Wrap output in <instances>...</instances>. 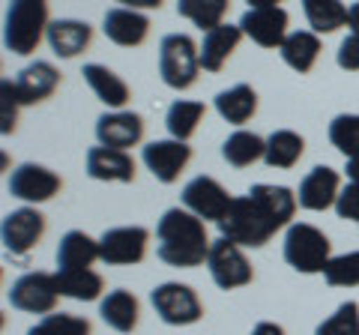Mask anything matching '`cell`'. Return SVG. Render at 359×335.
<instances>
[{"label": "cell", "instance_id": "6da1fadb", "mask_svg": "<svg viewBox=\"0 0 359 335\" xmlns=\"http://www.w3.org/2000/svg\"><path fill=\"white\" fill-rule=\"evenodd\" d=\"M156 240H159V258L177 270H195L210 258V233L207 221L189 213L186 207L165 210L159 225H156Z\"/></svg>", "mask_w": 359, "mask_h": 335}, {"label": "cell", "instance_id": "7a4b0ae2", "mask_svg": "<svg viewBox=\"0 0 359 335\" xmlns=\"http://www.w3.org/2000/svg\"><path fill=\"white\" fill-rule=\"evenodd\" d=\"M48 0H9L4 15V48L27 57L48 33Z\"/></svg>", "mask_w": 359, "mask_h": 335}, {"label": "cell", "instance_id": "3957f363", "mask_svg": "<svg viewBox=\"0 0 359 335\" xmlns=\"http://www.w3.org/2000/svg\"><path fill=\"white\" fill-rule=\"evenodd\" d=\"M282 254L290 270L302 275H314L327 270V264L332 261V242L320 228L309 225V221H294L285 231Z\"/></svg>", "mask_w": 359, "mask_h": 335}, {"label": "cell", "instance_id": "277c9868", "mask_svg": "<svg viewBox=\"0 0 359 335\" xmlns=\"http://www.w3.org/2000/svg\"><path fill=\"white\" fill-rule=\"evenodd\" d=\"M276 231L278 228L266 219L264 210L255 204L252 195L233 198L231 210L219 221V233H222L224 240L237 242L240 249H261V245H266L269 240H273Z\"/></svg>", "mask_w": 359, "mask_h": 335}, {"label": "cell", "instance_id": "5b68a950", "mask_svg": "<svg viewBox=\"0 0 359 335\" xmlns=\"http://www.w3.org/2000/svg\"><path fill=\"white\" fill-rule=\"evenodd\" d=\"M201 72V46L189 33H168L159 42V75L171 90H189Z\"/></svg>", "mask_w": 359, "mask_h": 335}, {"label": "cell", "instance_id": "8992f818", "mask_svg": "<svg viewBox=\"0 0 359 335\" xmlns=\"http://www.w3.org/2000/svg\"><path fill=\"white\" fill-rule=\"evenodd\" d=\"M150 303L156 308V315L162 317L168 327H192L204 317V303L198 299V294L189 285L180 282H162L150 290Z\"/></svg>", "mask_w": 359, "mask_h": 335}, {"label": "cell", "instance_id": "52a82bcc", "mask_svg": "<svg viewBox=\"0 0 359 335\" xmlns=\"http://www.w3.org/2000/svg\"><path fill=\"white\" fill-rule=\"evenodd\" d=\"M6 299L15 311H25V315H51L57 308L60 290H57V278L54 273H25L18 275L13 287L6 290Z\"/></svg>", "mask_w": 359, "mask_h": 335}, {"label": "cell", "instance_id": "ba28073f", "mask_svg": "<svg viewBox=\"0 0 359 335\" xmlns=\"http://www.w3.org/2000/svg\"><path fill=\"white\" fill-rule=\"evenodd\" d=\"M207 270H210V278L216 282V287H222V290L245 287V285H252V278H255V270H252L249 258H245V252L237 242H231L224 237L212 240Z\"/></svg>", "mask_w": 359, "mask_h": 335}, {"label": "cell", "instance_id": "9c48e42d", "mask_svg": "<svg viewBox=\"0 0 359 335\" xmlns=\"http://www.w3.org/2000/svg\"><path fill=\"white\" fill-rule=\"evenodd\" d=\"M150 242V231L141 225H123V228H108L99 237V261L108 266H135L144 261Z\"/></svg>", "mask_w": 359, "mask_h": 335}, {"label": "cell", "instance_id": "30bf717a", "mask_svg": "<svg viewBox=\"0 0 359 335\" xmlns=\"http://www.w3.org/2000/svg\"><path fill=\"white\" fill-rule=\"evenodd\" d=\"M42 233H45V216L36 207H18L13 213H6L4 225H0V240H4V249L13 258H27L39 245Z\"/></svg>", "mask_w": 359, "mask_h": 335}, {"label": "cell", "instance_id": "8fae6325", "mask_svg": "<svg viewBox=\"0 0 359 335\" xmlns=\"http://www.w3.org/2000/svg\"><path fill=\"white\" fill-rule=\"evenodd\" d=\"M231 204H233V198L228 195V189L207 174H201L183 186V207L204 221H216L219 225L224 213L231 210Z\"/></svg>", "mask_w": 359, "mask_h": 335}, {"label": "cell", "instance_id": "7c38bea8", "mask_svg": "<svg viewBox=\"0 0 359 335\" xmlns=\"http://www.w3.org/2000/svg\"><path fill=\"white\" fill-rule=\"evenodd\" d=\"M60 177L51 171V168L45 165H36V162H25L18 165L13 174H9V195L25 200V204H45V200H51L54 195L60 192Z\"/></svg>", "mask_w": 359, "mask_h": 335}, {"label": "cell", "instance_id": "4fadbf2b", "mask_svg": "<svg viewBox=\"0 0 359 335\" xmlns=\"http://www.w3.org/2000/svg\"><path fill=\"white\" fill-rule=\"evenodd\" d=\"M189 159H192V147H189V141H177V138L150 141L147 147L141 150V162L147 165V171L165 186H171V183L180 180V174L186 171Z\"/></svg>", "mask_w": 359, "mask_h": 335}, {"label": "cell", "instance_id": "5bb4252c", "mask_svg": "<svg viewBox=\"0 0 359 335\" xmlns=\"http://www.w3.org/2000/svg\"><path fill=\"white\" fill-rule=\"evenodd\" d=\"M287 21L290 18L282 6L245 9L240 18V30L261 48H282V42L287 39Z\"/></svg>", "mask_w": 359, "mask_h": 335}, {"label": "cell", "instance_id": "9a60e30c", "mask_svg": "<svg viewBox=\"0 0 359 335\" xmlns=\"http://www.w3.org/2000/svg\"><path fill=\"white\" fill-rule=\"evenodd\" d=\"M339 195H341V177H339V171H332L330 165L311 168L297 189L299 207L309 210V213H323V210L335 207Z\"/></svg>", "mask_w": 359, "mask_h": 335}, {"label": "cell", "instance_id": "2e32d148", "mask_svg": "<svg viewBox=\"0 0 359 335\" xmlns=\"http://www.w3.org/2000/svg\"><path fill=\"white\" fill-rule=\"evenodd\" d=\"M96 138L102 147L129 150L138 147L144 138V117L135 111H105L96 120Z\"/></svg>", "mask_w": 359, "mask_h": 335}, {"label": "cell", "instance_id": "e0dca14e", "mask_svg": "<svg viewBox=\"0 0 359 335\" xmlns=\"http://www.w3.org/2000/svg\"><path fill=\"white\" fill-rule=\"evenodd\" d=\"M102 30L105 36L120 48H135L147 39L150 33V18L138 13V9H126V6H114L108 9L102 18Z\"/></svg>", "mask_w": 359, "mask_h": 335}, {"label": "cell", "instance_id": "ac0fdd59", "mask_svg": "<svg viewBox=\"0 0 359 335\" xmlns=\"http://www.w3.org/2000/svg\"><path fill=\"white\" fill-rule=\"evenodd\" d=\"M87 174L99 183H132L135 180V159L129 150L114 147H90L87 150Z\"/></svg>", "mask_w": 359, "mask_h": 335}, {"label": "cell", "instance_id": "d6986e66", "mask_svg": "<svg viewBox=\"0 0 359 335\" xmlns=\"http://www.w3.org/2000/svg\"><path fill=\"white\" fill-rule=\"evenodd\" d=\"M57 87H60V72H57V66L48 60H36V63L25 66L15 78V90L21 96V105L45 102L48 96H54Z\"/></svg>", "mask_w": 359, "mask_h": 335}, {"label": "cell", "instance_id": "ffe728a7", "mask_svg": "<svg viewBox=\"0 0 359 335\" xmlns=\"http://www.w3.org/2000/svg\"><path fill=\"white\" fill-rule=\"evenodd\" d=\"M45 39H48V46L57 57L72 60L93 42V27H90L87 21H78V18H57L48 25Z\"/></svg>", "mask_w": 359, "mask_h": 335}, {"label": "cell", "instance_id": "44dd1931", "mask_svg": "<svg viewBox=\"0 0 359 335\" xmlns=\"http://www.w3.org/2000/svg\"><path fill=\"white\" fill-rule=\"evenodd\" d=\"M249 195L255 198V204L264 210L266 219L273 221V225L282 231V228H290L294 225V213H297V207H299V200H297V192H290L287 186H269V183H255L249 189Z\"/></svg>", "mask_w": 359, "mask_h": 335}, {"label": "cell", "instance_id": "7402d4cb", "mask_svg": "<svg viewBox=\"0 0 359 335\" xmlns=\"http://www.w3.org/2000/svg\"><path fill=\"white\" fill-rule=\"evenodd\" d=\"M81 75H84L87 87L93 90V96L102 105H108L111 111H123V108L129 105V99H132L129 84L123 81L117 72H111L108 66H102V63H87Z\"/></svg>", "mask_w": 359, "mask_h": 335}, {"label": "cell", "instance_id": "603a6c76", "mask_svg": "<svg viewBox=\"0 0 359 335\" xmlns=\"http://www.w3.org/2000/svg\"><path fill=\"white\" fill-rule=\"evenodd\" d=\"M99 315H102V320L114 332L126 335V332H135V327H138L141 303H138V296H135L132 290L117 287V290H108V294L99 299Z\"/></svg>", "mask_w": 359, "mask_h": 335}, {"label": "cell", "instance_id": "cb8c5ba5", "mask_svg": "<svg viewBox=\"0 0 359 335\" xmlns=\"http://www.w3.org/2000/svg\"><path fill=\"white\" fill-rule=\"evenodd\" d=\"M243 39L240 25H219L204 33V42H201V69L204 72H219L224 63L231 60V54L237 51Z\"/></svg>", "mask_w": 359, "mask_h": 335}, {"label": "cell", "instance_id": "d4e9b609", "mask_svg": "<svg viewBox=\"0 0 359 335\" xmlns=\"http://www.w3.org/2000/svg\"><path fill=\"white\" fill-rule=\"evenodd\" d=\"M99 261V240H93L84 231H69L63 233V240L57 245V270H93V264Z\"/></svg>", "mask_w": 359, "mask_h": 335}, {"label": "cell", "instance_id": "484cf974", "mask_svg": "<svg viewBox=\"0 0 359 335\" xmlns=\"http://www.w3.org/2000/svg\"><path fill=\"white\" fill-rule=\"evenodd\" d=\"M212 105H216L219 117L228 120L231 126H245L257 114V93L252 84H233L212 99Z\"/></svg>", "mask_w": 359, "mask_h": 335}, {"label": "cell", "instance_id": "4316f807", "mask_svg": "<svg viewBox=\"0 0 359 335\" xmlns=\"http://www.w3.org/2000/svg\"><path fill=\"white\" fill-rule=\"evenodd\" d=\"M278 54H282V60L294 72L306 75L314 69V63L320 57V36L314 30H294V33H287V39L282 42Z\"/></svg>", "mask_w": 359, "mask_h": 335}, {"label": "cell", "instance_id": "83f0119b", "mask_svg": "<svg viewBox=\"0 0 359 335\" xmlns=\"http://www.w3.org/2000/svg\"><path fill=\"white\" fill-rule=\"evenodd\" d=\"M302 153H306V141H302L299 132L294 129H276L273 135L266 138V150H264V162L269 168H278V171H287L294 168Z\"/></svg>", "mask_w": 359, "mask_h": 335}, {"label": "cell", "instance_id": "f1b7e54d", "mask_svg": "<svg viewBox=\"0 0 359 335\" xmlns=\"http://www.w3.org/2000/svg\"><path fill=\"white\" fill-rule=\"evenodd\" d=\"M264 150H266V138L255 135V132H249V129H237L224 138L222 159L231 168H249L257 159H264Z\"/></svg>", "mask_w": 359, "mask_h": 335}, {"label": "cell", "instance_id": "f546056e", "mask_svg": "<svg viewBox=\"0 0 359 335\" xmlns=\"http://www.w3.org/2000/svg\"><path fill=\"white\" fill-rule=\"evenodd\" d=\"M57 278V290L60 296L78 299V303H93V299H102L105 290V278L96 270H69V273H54Z\"/></svg>", "mask_w": 359, "mask_h": 335}, {"label": "cell", "instance_id": "4dcf8cb0", "mask_svg": "<svg viewBox=\"0 0 359 335\" xmlns=\"http://www.w3.org/2000/svg\"><path fill=\"white\" fill-rule=\"evenodd\" d=\"M207 108L204 102H192V99H177L165 114V126L171 132V138L177 141H189L198 132V123L204 120Z\"/></svg>", "mask_w": 359, "mask_h": 335}, {"label": "cell", "instance_id": "1f68e13d", "mask_svg": "<svg viewBox=\"0 0 359 335\" xmlns=\"http://www.w3.org/2000/svg\"><path fill=\"white\" fill-rule=\"evenodd\" d=\"M302 13L314 33H335L347 25V6L341 0H302Z\"/></svg>", "mask_w": 359, "mask_h": 335}, {"label": "cell", "instance_id": "d6a6232c", "mask_svg": "<svg viewBox=\"0 0 359 335\" xmlns=\"http://www.w3.org/2000/svg\"><path fill=\"white\" fill-rule=\"evenodd\" d=\"M228 6H231V0H177V13L183 18H189L204 33L224 25Z\"/></svg>", "mask_w": 359, "mask_h": 335}, {"label": "cell", "instance_id": "836d02e7", "mask_svg": "<svg viewBox=\"0 0 359 335\" xmlns=\"http://www.w3.org/2000/svg\"><path fill=\"white\" fill-rule=\"evenodd\" d=\"M330 144L344 159H359V114H339L330 123Z\"/></svg>", "mask_w": 359, "mask_h": 335}, {"label": "cell", "instance_id": "e575fe53", "mask_svg": "<svg viewBox=\"0 0 359 335\" xmlns=\"http://www.w3.org/2000/svg\"><path fill=\"white\" fill-rule=\"evenodd\" d=\"M27 335H90V320L78 317V315H66V311H51V315L39 317Z\"/></svg>", "mask_w": 359, "mask_h": 335}, {"label": "cell", "instance_id": "d590c367", "mask_svg": "<svg viewBox=\"0 0 359 335\" xmlns=\"http://www.w3.org/2000/svg\"><path fill=\"white\" fill-rule=\"evenodd\" d=\"M330 287H359V249L347 254H335L323 270Z\"/></svg>", "mask_w": 359, "mask_h": 335}, {"label": "cell", "instance_id": "8d00e7d4", "mask_svg": "<svg viewBox=\"0 0 359 335\" xmlns=\"http://www.w3.org/2000/svg\"><path fill=\"white\" fill-rule=\"evenodd\" d=\"M314 335H359V306L353 299L341 303L327 320L318 323Z\"/></svg>", "mask_w": 359, "mask_h": 335}, {"label": "cell", "instance_id": "74e56055", "mask_svg": "<svg viewBox=\"0 0 359 335\" xmlns=\"http://www.w3.org/2000/svg\"><path fill=\"white\" fill-rule=\"evenodd\" d=\"M18 108H21V96L15 90V81H4L0 84V132L4 135H9L15 129Z\"/></svg>", "mask_w": 359, "mask_h": 335}, {"label": "cell", "instance_id": "f35d334b", "mask_svg": "<svg viewBox=\"0 0 359 335\" xmlns=\"http://www.w3.org/2000/svg\"><path fill=\"white\" fill-rule=\"evenodd\" d=\"M335 213H339V219L359 221V183H347L341 189L339 200H335Z\"/></svg>", "mask_w": 359, "mask_h": 335}, {"label": "cell", "instance_id": "ab89813d", "mask_svg": "<svg viewBox=\"0 0 359 335\" xmlns=\"http://www.w3.org/2000/svg\"><path fill=\"white\" fill-rule=\"evenodd\" d=\"M335 60H339L341 69L359 72V36H356V33H347V36L341 39L339 51H335Z\"/></svg>", "mask_w": 359, "mask_h": 335}, {"label": "cell", "instance_id": "60d3db41", "mask_svg": "<svg viewBox=\"0 0 359 335\" xmlns=\"http://www.w3.org/2000/svg\"><path fill=\"white\" fill-rule=\"evenodd\" d=\"M249 335H287V332L273 320H261V323H255Z\"/></svg>", "mask_w": 359, "mask_h": 335}, {"label": "cell", "instance_id": "b9f144b4", "mask_svg": "<svg viewBox=\"0 0 359 335\" xmlns=\"http://www.w3.org/2000/svg\"><path fill=\"white\" fill-rule=\"evenodd\" d=\"M114 4H120V6H126V9H159L162 6V0H114Z\"/></svg>", "mask_w": 359, "mask_h": 335}, {"label": "cell", "instance_id": "7bdbcfd3", "mask_svg": "<svg viewBox=\"0 0 359 335\" xmlns=\"http://www.w3.org/2000/svg\"><path fill=\"white\" fill-rule=\"evenodd\" d=\"M347 30L356 33V36H359V0H356V4L347 6Z\"/></svg>", "mask_w": 359, "mask_h": 335}, {"label": "cell", "instance_id": "ee69618b", "mask_svg": "<svg viewBox=\"0 0 359 335\" xmlns=\"http://www.w3.org/2000/svg\"><path fill=\"white\" fill-rule=\"evenodd\" d=\"M347 183H359V159H347Z\"/></svg>", "mask_w": 359, "mask_h": 335}, {"label": "cell", "instance_id": "f6af8a7d", "mask_svg": "<svg viewBox=\"0 0 359 335\" xmlns=\"http://www.w3.org/2000/svg\"><path fill=\"white\" fill-rule=\"evenodd\" d=\"M249 4V9H264V6H278L282 0H245Z\"/></svg>", "mask_w": 359, "mask_h": 335}]
</instances>
